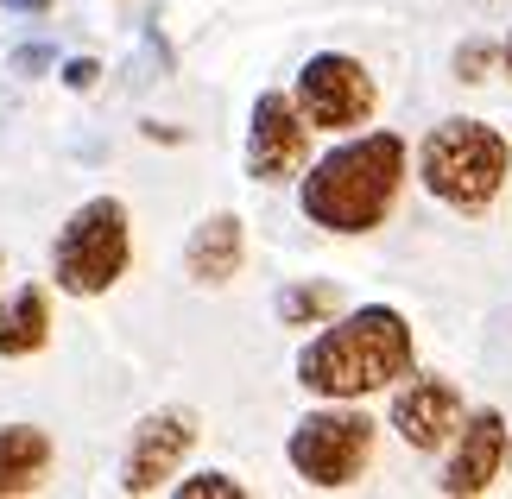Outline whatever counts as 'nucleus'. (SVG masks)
<instances>
[{"mask_svg":"<svg viewBox=\"0 0 512 499\" xmlns=\"http://www.w3.org/2000/svg\"><path fill=\"white\" fill-rule=\"evenodd\" d=\"M310 127L298 102L285 89H266L253 102V121H247V177L253 184H285V177H304L310 165Z\"/></svg>","mask_w":512,"mask_h":499,"instance_id":"0eeeda50","label":"nucleus"},{"mask_svg":"<svg viewBox=\"0 0 512 499\" xmlns=\"http://www.w3.org/2000/svg\"><path fill=\"white\" fill-rule=\"evenodd\" d=\"M494 45H481V38H468V45L456 51V76H462V83H487V64H494Z\"/></svg>","mask_w":512,"mask_h":499,"instance_id":"dca6fc26","label":"nucleus"},{"mask_svg":"<svg viewBox=\"0 0 512 499\" xmlns=\"http://www.w3.org/2000/svg\"><path fill=\"white\" fill-rule=\"evenodd\" d=\"M7 7H13V13H45L51 0H7Z\"/></svg>","mask_w":512,"mask_h":499,"instance_id":"aec40b11","label":"nucleus"},{"mask_svg":"<svg viewBox=\"0 0 512 499\" xmlns=\"http://www.w3.org/2000/svg\"><path fill=\"white\" fill-rule=\"evenodd\" d=\"M0 272H7V253H0Z\"/></svg>","mask_w":512,"mask_h":499,"instance_id":"4be33fe9","label":"nucleus"},{"mask_svg":"<svg viewBox=\"0 0 512 499\" xmlns=\"http://www.w3.org/2000/svg\"><path fill=\"white\" fill-rule=\"evenodd\" d=\"M500 70L512 76V32H506V45H500Z\"/></svg>","mask_w":512,"mask_h":499,"instance_id":"412c9836","label":"nucleus"},{"mask_svg":"<svg viewBox=\"0 0 512 499\" xmlns=\"http://www.w3.org/2000/svg\"><path fill=\"white\" fill-rule=\"evenodd\" d=\"M13 70H19V76L51 70V45H19V51H13Z\"/></svg>","mask_w":512,"mask_h":499,"instance_id":"a211bd4d","label":"nucleus"},{"mask_svg":"<svg viewBox=\"0 0 512 499\" xmlns=\"http://www.w3.org/2000/svg\"><path fill=\"white\" fill-rule=\"evenodd\" d=\"M146 139H165V146H177L184 133H177V127H165V121H152V127H146Z\"/></svg>","mask_w":512,"mask_h":499,"instance_id":"6ab92c4d","label":"nucleus"},{"mask_svg":"<svg viewBox=\"0 0 512 499\" xmlns=\"http://www.w3.org/2000/svg\"><path fill=\"white\" fill-rule=\"evenodd\" d=\"M418 367L411 323L392 304H361L348 316H329L323 335H310L298 354V386L310 398H373Z\"/></svg>","mask_w":512,"mask_h":499,"instance_id":"f03ea898","label":"nucleus"},{"mask_svg":"<svg viewBox=\"0 0 512 499\" xmlns=\"http://www.w3.org/2000/svg\"><path fill=\"white\" fill-rule=\"evenodd\" d=\"M462 392H456V379H443V373H418L411 367L399 379V392H392V430H399V443L405 449H418V455H437L449 449V436L462 430Z\"/></svg>","mask_w":512,"mask_h":499,"instance_id":"6e6552de","label":"nucleus"},{"mask_svg":"<svg viewBox=\"0 0 512 499\" xmlns=\"http://www.w3.org/2000/svg\"><path fill=\"white\" fill-rule=\"evenodd\" d=\"M506 462H512V449H506Z\"/></svg>","mask_w":512,"mask_h":499,"instance_id":"5701e85b","label":"nucleus"},{"mask_svg":"<svg viewBox=\"0 0 512 499\" xmlns=\"http://www.w3.org/2000/svg\"><path fill=\"white\" fill-rule=\"evenodd\" d=\"M133 266V215L121 196H89L51 241V278L70 297H108Z\"/></svg>","mask_w":512,"mask_h":499,"instance_id":"20e7f679","label":"nucleus"},{"mask_svg":"<svg viewBox=\"0 0 512 499\" xmlns=\"http://www.w3.org/2000/svg\"><path fill=\"white\" fill-rule=\"evenodd\" d=\"M512 177V146L494 121L449 114L418 139V184L456 215H487Z\"/></svg>","mask_w":512,"mask_h":499,"instance_id":"7ed1b4c3","label":"nucleus"},{"mask_svg":"<svg viewBox=\"0 0 512 499\" xmlns=\"http://www.w3.org/2000/svg\"><path fill=\"white\" fill-rule=\"evenodd\" d=\"M196 449V411H152L133 424L127 462H121V493H159L165 481H177L184 455Z\"/></svg>","mask_w":512,"mask_h":499,"instance_id":"1a4fd4ad","label":"nucleus"},{"mask_svg":"<svg viewBox=\"0 0 512 499\" xmlns=\"http://www.w3.org/2000/svg\"><path fill=\"white\" fill-rule=\"evenodd\" d=\"M95 76H102V64H95V57H70V64H64V89L83 95V89H95Z\"/></svg>","mask_w":512,"mask_h":499,"instance_id":"f3484780","label":"nucleus"},{"mask_svg":"<svg viewBox=\"0 0 512 499\" xmlns=\"http://www.w3.org/2000/svg\"><path fill=\"white\" fill-rule=\"evenodd\" d=\"M51 342V291L19 285L0 297V361H26Z\"/></svg>","mask_w":512,"mask_h":499,"instance_id":"ddd939ff","label":"nucleus"},{"mask_svg":"<svg viewBox=\"0 0 512 499\" xmlns=\"http://www.w3.org/2000/svg\"><path fill=\"white\" fill-rule=\"evenodd\" d=\"M336 310H342V291L329 285V278H304V285L279 291V323L285 329H323Z\"/></svg>","mask_w":512,"mask_h":499,"instance_id":"4468645a","label":"nucleus"},{"mask_svg":"<svg viewBox=\"0 0 512 499\" xmlns=\"http://www.w3.org/2000/svg\"><path fill=\"white\" fill-rule=\"evenodd\" d=\"M51 436L38 424H0V499L38 493L51 474Z\"/></svg>","mask_w":512,"mask_h":499,"instance_id":"f8f14e48","label":"nucleus"},{"mask_svg":"<svg viewBox=\"0 0 512 499\" xmlns=\"http://www.w3.org/2000/svg\"><path fill=\"white\" fill-rule=\"evenodd\" d=\"M241 259H247V222L241 215H209V222H196L190 228V241H184V272H190V285H228L234 272H241Z\"/></svg>","mask_w":512,"mask_h":499,"instance_id":"9b49d317","label":"nucleus"},{"mask_svg":"<svg viewBox=\"0 0 512 499\" xmlns=\"http://www.w3.org/2000/svg\"><path fill=\"white\" fill-rule=\"evenodd\" d=\"M506 449H512L506 417H500V411H468L462 430L449 436V462H443L437 493H449V499L487 493V487L500 481V468H506Z\"/></svg>","mask_w":512,"mask_h":499,"instance_id":"9d476101","label":"nucleus"},{"mask_svg":"<svg viewBox=\"0 0 512 499\" xmlns=\"http://www.w3.org/2000/svg\"><path fill=\"white\" fill-rule=\"evenodd\" d=\"M171 493L177 499H241L247 487L234 481V474H222V468H203V474H190V481H177Z\"/></svg>","mask_w":512,"mask_h":499,"instance_id":"2eb2a0df","label":"nucleus"},{"mask_svg":"<svg viewBox=\"0 0 512 499\" xmlns=\"http://www.w3.org/2000/svg\"><path fill=\"white\" fill-rule=\"evenodd\" d=\"M373 443H380V424L361 411V398H323V411L298 417L285 455H291V468H298L304 487L342 493V487H354L367 474Z\"/></svg>","mask_w":512,"mask_h":499,"instance_id":"39448f33","label":"nucleus"},{"mask_svg":"<svg viewBox=\"0 0 512 499\" xmlns=\"http://www.w3.org/2000/svg\"><path fill=\"white\" fill-rule=\"evenodd\" d=\"M291 102H298V114L317 133H354V127H367L373 114H380V83H373V70L361 57L317 51L298 70V83H291Z\"/></svg>","mask_w":512,"mask_h":499,"instance_id":"423d86ee","label":"nucleus"},{"mask_svg":"<svg viewBox=\"0 0 512 499\" xmlns=\"http://www.w3.org/2000/svg\"><path fill=\"white\" fill-rule=\"evenodd\" d=\"M411 177V146L399 133H354L323 158H310L298 177V209L323 234H373L392 215Z\"/></svg>","mask_w":512,"mask_h":499,"instance_id":"f257e3e1","label":"nucleus"}]
</instances>
